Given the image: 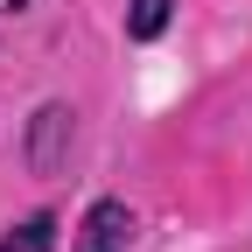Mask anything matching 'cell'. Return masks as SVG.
I'll return each instance as SVG.
<instances>
[{
	"mask_svg": "<svg viewBox=\"0 0 252 252\" xmlns=\"http://www.w3.org/2000/svg\"><path fill=\"white\" fill-rule=\"evenodd\" d=\"M126 238H133V210H126L119 196H98V203L84 210L70 252H126Z\"/></svg>",
	"mask_w": 252,
	"mask_h": 252,
	"instance_id": "1",
	"label": "cell"
},
{
	"mask_svg": "<svg viewBox=\"0 0 252 252\" xmlns=\"http://www.w3.org/2000/svg\"><path fill=\"white\" fill-rule=\"evenodd\" d=\"M63 140H70V105H42V112H35V133H28V168L49 175Z\"/></svg>",
	"mask_w": 252,
	"mask_h": 252,
	"instance_id": "2",
	"label": "cell"
},
{
	"mask_svg": "<svg viewBox=\"0 0 252 252\" xmlns=\"http://www.w3.org/2000/svg\"><path fill=\"white\" fill-rule=\"evenodd\" d=\"M0 252H56V217L35 210V217H21V224L0 238Z\"/></svg>",
	"mask_w": 252,
	"mask_h": 252,
	"instance_id": "3",
	"label": "cell"
},
{
	"mask_svg": "<svg viewBox=\"0 0 252 252\" xmlns=\"http://www.w3.org/2000/svg\"><path fill=\"white\" fill-rule=\"evenodd\" d=\"M168 7H175V0H133V7H126V35H133V42H154L168 28Z\"/></svg>",
	"mask_w": 252,
	"mask_h": 252,
	"instance_id": "4",
	"label": "cell"
},
{
	"mask_svg": "<svg viewBox=\"0 0 252 252\" xmlns=\"http://www.w3.org/2000/svg\"><path fill=\"white\" fill-rule=\"evenodd\" d=\"M7 7H14V14H21V7H28V0H7Z\"/></svg>",
	"mask_w": 252,
	"mask_h": 252,
	"instance_id": "5",
	"label": "cell"
}]
</instances>
